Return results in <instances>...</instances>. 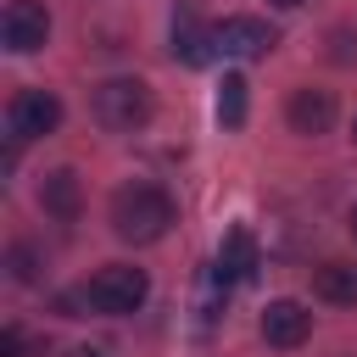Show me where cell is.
Here are the masks:
<instances>
[{
    "instance_id": "1",
    "label": "cell",
    "mask_w": 357,
    "mask_h": 357,
    "mask_svg": "<svg viewBox=\"0 0 357 357\" xmlns=\"http://www.w3.org/2000/svg\"><path fill=\"white\" fill-rule=\"evenodd\" d=\"M167 223H173L167 190H156V184H123V190L112 195V229H117V240L151 245V240L167 234Z\"/></svg>"
},
{
    "instance_id": "2",
    "label": "cell",
    "mask_w": 357,
    "mask_h": 357,
    "mask_svg": "<svg viewBox=\"0 0 357 357\" xmlns=\"http://www.w3.org/2000/svg\"><path fill=\"white\" fill-rule=\"evenodd\" d=\"M84 307H95V312H106V318H123V312H139V301L151 296V279H145V268H128V262H106L84 290Z\"/></svg>"
},
{
    "instance_id": "3",
    "label": "cell",
    "mask_w": 357,
    "mask_h": 357,
    "mask_svg": "<svg viewBox=\"0 0 357 357\" xmlns=\"http://www.w3.org/2000/svg\"><path fill=\"white\" fill-rule=\"evenodd\" d=\"M89 112H95L100 128L128 134V128H139V123L151 117V89H145L139 78H106V84L89 89Z\"/></svg>"
},
{
    "instance_id": "4",
    "label": "cell",
    "mask_w": 357,
    "mask_h": 357,
    "mask_svg": "<svg viewBox=\"0 0 357 357\" xmlns=\"http://www.w3.org/2000/svg\"><path fill=\"white\" fill-rule=\"evenodd\" d=\"M61 123V100L50 89H17L11 106H6V128L11 139H39V134H56Z\"/></svg>"
},
{
    "instance_id": "5",
    "label": "cell",
    "mask_w": 357,
    "mask_h": 357,
    "mask_svg": "<svg viewBox=\"0 0 357 357\" xmlns=\"http://www.w3.org/2000/svg\"><path fill=\"white\" fill-rule=\"evenodd\" d=\"M0 39H6V50H17V56L39 50V45L50 39V11H45L39 0H11L6 17H0Z\"/></svg>"
},
{
    "instance_id": "6",
    "label": "cell",
    "mask_w": 357,
    "mask_h": 357,
    "mask_svg": "<svg viewBox=\"0 0 357 357\" xmlns=\"http://www.w3.org/2000/svg\"><path fill=\"white\" fill-rule=\"evenodd\" d=\"M212 39H218V50H223V56H240V61L268 56V50L279 45V33H273L262 17H223V22L212 28Z\"/></svg>"
},
{
    "instance_id": "7",
    "label": "cell",
    "mask_w": 357,
    "mask_h": 357,
    "mask_svg": "<svg viewBox=\"0 0 357 357\" xmlns=\"http://www.w3.org/2000/svg\"><path fill=\"white\" fill-rule=\"evenodd\" d=\"M307 335H312V312H307L301 301L279 296V301H268V307H262V340H268V346L290 351V346H301Z\"/></svg>"
},
{
    "instance_id": "8",
    "label": "cell",
    "mask_w": 357,
    "mask_h": 357,
    "mask_svg": "<svg viewBox=\"0 0 357 357\" xmlns=\"http://www.w3.org/2000/svg\"><path fill=\"white\" fill-rule=\"evenodd\" d=\"M284 117H290V128H296V134H324V128L335 123V95L307 84V89H296V95H290Z\"/></svg>"
},
{
    "instance_id": "9",
    "label": "cell",
    "mask_w": 357,
    "mask_h": 357,
    "mask_svg": "<svg viewBox=\"0 0 357 357\" xmlns=\"http://www.w3.org/2000/svg\"><path fill=\"white\" fill-rule=\"evenodd\" d=\"M39 206H45L50 218L73 223V218L84 212V184H78V173H73V167H56V173H45V184H39Z\"/></svg>"
},
{
    "instance_id": "10",
    "label": "cell",
    "mask_w": 357,
    "mask_h": 357,
    "mask_svg": "<svg viewBox=\"0 0 357 357\" xmlns=\"http://www.w3.org/2000/svg\"><path fill=\"white\" fill-rule=\"evenodd\" d=\"M257 273V240L251 229H229L218 245V284H245Z\"/></svg>"
},
{
    "instance_id": "11",
    "label": "cell",
    "mask_w": 357,
    "mask_h": 357,
    "mask_svg": "<svg viewBox=\"0 0 357 357\" xmlns=\"http://www.w3.org/2000/svg\"><path fill=\"white\" fill-rule=\"evenodd\" d=\"M312 296L329 307H357V268L351 262H324L312 268Z\"/></svg>"
},
{
    "instance_id": "12",
    "label": "cell",
    "mask_w": 357,
    "mask_h": 357,
    "mask_svg": "<svg viewBox=\"0 0 357 357\" xmlns=\"http://www.w3.org/2000/svg\"><path fill=\"white\" fill-rule=\"evenodd\" d=\"M212 50H218V39H212V33H206L190 11H178V17H173V56H184L190 67H201Z\"/></svg>"
},
{
    "instance_id": "13",
    "label": "cell",
    "mask_w": 357,
    "mask_h": 357,
    "mask_svg": "<svg viewBox=\"0 0 357 357\" xmlns=\"http://www.w3.org/2000/svg\"><path fill=\"white\" fill-rule=\"evenodd\" d=\"M218 123L223 128L245 123V78L240 73H223V84H218Z\"/></svg>"
},
{
    "instance_id": "14",
    "label": "cell",
    "mask_w": 357,
    "mask_h": 357,
    "mask_svg": "<svg viewBox=\"0 0 357 357\" xmlns=\"http://www.w3.org/2000/svg\"><path fill=\"white\" fill-rule=\"evenodd\" d=\"M39 351H45L39 335H28V329H17V324L0 329V357H39Z\"/></svg>"
},
{
    "instance_id": "15",
    "label": "cell",
    "mask_w": 357,
    "mask_h": 357,
    "mask_svg": "<svg viewBox=\"0 0 357 357\" xmlns=\"http://www.w3.org/2000/svg\"><path fill=\"white\" fill-rule=\"evenodd\" d=\"M6 262H11V279H22V284L39 273V251H33V245H11V257H6Z\"/></svg>"
},
{
    "instance_id": "16",
    "label": "cell",
    "mask_w": 357,
    "mask_h": 357,
    "mask_svg": "<svg viewBox=\"0 0 357 357\" xmlns=\"http://www.w3.org/2000/svg\"><path fill=\"white\" fill-rule=\"evenodd\" d=\"M67 357H100V351H95V346H73Z\"/></svg>"
},
{
    "instance_id": "17",
    "label": "cell",
    "mask_w": 357,
    "mask_h": 357,
    "mask_svg": "<svg viewBox=\"0 0 357 357\" xmlns=\"http://www.w3.org/2000/svg\"><path fill=\"white\" fill-rule=\"evenodd\" d=\"M268 6H284V11H290V6H301V0H268Z\"/></svg>"
},
{
    "instance_id": "18",
    "label": "cell",
    "mask_w": 357,
    "mask_h": 357,
    "mask_svg": "<svg viewBox=\"0 0 357 357\" xmlns=\"http://www.w3.org/2000/svg\"><path fill=\"white\" fill-rule=\"evenodd\" d=\"M351 234H357V206H351Z\"/></svg>"
},
{
    "instance_id": "19",
    "label": "cell",
    "mask_w": 357,
    "mask_h": 357,
    "mask_svg": "<svg viewBox=\"0 0 357 357\" xmlns=\"http://www.w3.org/2000/svg\"><path fill=\"white\" fill-rule=\"evenodd\" d=\"M351 139H357V123H351Z\"/></svg>"
}]
</instances>
